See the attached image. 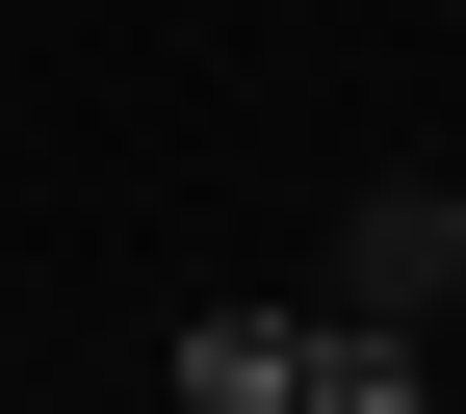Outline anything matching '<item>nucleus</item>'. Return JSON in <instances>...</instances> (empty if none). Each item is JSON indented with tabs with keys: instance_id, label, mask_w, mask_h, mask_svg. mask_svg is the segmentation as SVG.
Returning a JSON list of instances; mask_svg holds the SVG:
<instances>
[{
	"instance_id": "f257e3e1",
	"label": "nucleus",
	"mask_w": 466,
	"mask_h": 414,
	"mask_svg": "<svg viewBox=\"0 0 466 414\" xmlns=\"http://www.w3.org/2000/svg\"><path fill=\"white\" fill-rule=\"evenodd\" d=\"M311 311H389V337H441V311H466V182H363V207H337V285H311Z\"/></svg>"
},
{
	"instance_id": "f03ea898",
	"label": "nucleus",
	"mask_w": 466,
	"mask_h": 414,
	"mask_svg": "<svg viewBox=\"0 0 466 414\" xmlns=\"http://www.w3.org/2000/svg\"><path fill=\"white\" fill-rule=\"evenodd\" d=\"M285 414H441V337H389V311H311Z\"/></svg>"
}]
</instances>
